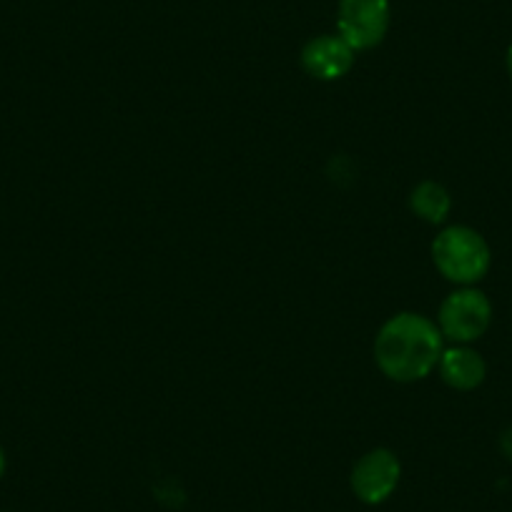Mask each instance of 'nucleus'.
Masks as SVG:
<instances>
[{
    "mask_svg": "<svg viewBox=\"0 0 512 512\" xmlns=\"http://www.w3.org/2000/svg\"><path fill=\"white\" fill-rule=\"evenodd\" d=\"M445 337L432 319L400 312L382 324L374 339V362L392 382L425 379L440 364Z\"/></svg>",
    "mask_w": 512,
    "mask_h": 512,
    "instance_id": "nucleus-1",
    "label": "nucleus"
},
{
    "mask_svg": "<svg viewBox=\"0 0 512 512\" xmlns=\"http://www.w3.org/2000/svg\"><path fill=\"white\" fill-rule=\"evenodd\" d=\"M432 262L452 284L472 287L490 269V246L480 231L470 226H447L432 241Z\"/></svg>",
    "mask_w": 512,
    "mask_h": 512,
    "instance_id": "nucleus-2",
    "label": "nucleus"
},
{
    "mask_svg": "<svg viewBox=\"0 0 512 512\" xmlns=\"http://www.w3.org/2000/svg\"><path fill=\"white\" fill-rule=\"evenodd\" d=\"M492 322V304L480 289L462 287L442 302L437 327L442 337L455 344H470L487 332Z\"/></svg>",
    "mask_w": 512,
    "mask_h": 512,
    "instance_id": "nucleus-3",
    "label": "nucleus"
},
{
    "mask_svg": "<svg viewBox=\"0 0 512 512\" xmlns=\"http://www.w3.org/2000/svg\"><path fill=\"white\" fill-rule=\"evenodd\" d=\"M390 28V0H339L337 36L357 51L379 46Z\"/></svg>",
    "mask_w": 512,
    "mask_h": 512,
    "instance_id": "nucleus-4",
    "label": "nucleus"
},
{
    "mask_svg": "<svg viewBox=\"0 0 512 512\" xmlns=\"http://www.w3.org/2000/svg\"><path fill=\"white\" fill-rule=\"evenodd\" d=\"M400 475L402 465L395 452L377 447V450H369L367 455L359 457L349 482H352V490L359 500L367 502V505H379L397 490Z\"/></svg>",
    "mask_w": 512,
    "mask_h": 512,
    "instance_id": "nucleus-5",
    "label": "nucleus"
},
{
    "mask_svg": "<svg viewBox=\"0 0 512 512\" xmlns=\"http://www.w3.org/2000/svg\"><path fill=\"white\" fill-rule=\"evenodd\" d=\"M302 66L317 81H339L354 66V51L339 36H319L304 46Z\"/></svg>",
    "mask_w": 512,
    "mask_h": 512,
    "instance_id": "nucleus-6",
    "label": "nucleus"
},
{
    "mask_svg": "<svg viewBox=\"0 0 512 512\" xmlns=\"http://www.w3.org/2000/svg\"><path fill=\"white\" fill-rule=\"evenodd\" d=\"M440 377L445 379V384H450L452 390L470 392L477 390L487 377V364L475 349H470L467 344H457L442 352L440 364Z\"/></svg>",
    "mask_w": 512,
    "mask_h": 512,
    "instance_id": "nucleus-7",
    "label": "nucleus"
},
{
    "mask_svg": "<svg viewBox=\"0 0 512 512\" xmlns=\"http://www.w3.org/2000/svg\"><path fill=\"white\" fill-rule=\"evenodd\" d=\"M410 206L427 224H442L452 209V199L447 189L437 181H422L410 194Z\"/></svg>",
    "mask_w": 512,
    "mask_h": 512,
    "instance_id": "nucleus-8",
    "label": "nucleus"
},
{
    "mask_svg": "<svg viewBox=\"0 0 512 512\" xmlns=\"http://www.w3.org/2000/svg\"><path fill=\"white\" fill-rule=\"evenodd\" d=\"M500 447H502V452H505L507 460H512V430L502 432V437H500Z\"/></svg>",
    "mask_w": 512,
    "mask_h": 512,
    "instance_id": "nucleus-9",
    "label": "nucleus"
},
{
    "mask_svg": "<svg viewBox=\"0 0 512 512\" xmlns=\"http://www.w3.org/2000/svg\"><path fill=\"white\" fill-rule=\"evenodd\" d=\"M507 73H510V78H512V46L507 48Z\"/></svg>",
    "mask_w": 512,
    "mask_h": 512,
    "instance_id": "nucleus-10",
    "label": "nucleus"
},
{
    "mask_svg": "<svg viewBox=\"0 0 512 512\" xmlns=\"http://www.w3.org/2000/svg\"><path fill=\"white\" fill-rule=\"evenodd\" d=\"M3 472H6V455L0 450V477H3Z\"/></svg>",
    "mask_w": 512,
    "mask_h": 512,
    "instance_id": "nucleus-11",
    "label": "nucleus"
}]
</instances>
